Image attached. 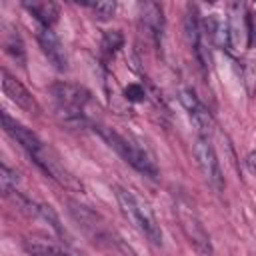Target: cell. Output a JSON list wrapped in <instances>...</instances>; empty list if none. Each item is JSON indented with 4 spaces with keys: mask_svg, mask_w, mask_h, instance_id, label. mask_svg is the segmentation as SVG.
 <instances>
[{
    "mask_svg": "<svg viewBox=\"0 0 256 256\" xmlns=\"http://www.w3.org/2000/svg\"><path fill=\"white\" fill-rule=\"evenodd\" d=\"M116 200L118 206L122 210V214L156 246L162 244V230L160 224L156 220V216L152 214V210L148 208L146 202H142L136 194H132L126 188H116Z\"/></svg>",
    "mask_w": 256,
    "mask_h": 256,
    "instance_id": "obj_1",
    "label": "cell"
},
{
    "mask_svg": "<svg viewBox=\"0 0 256 256\" xmlns=\"http://www.w3.org/2000/svg\"><path fill=\"white\" fill-rule=\"evenodd\" d=\"M94 128L100 132V136H102L130 166H134L138 172H142V174H146V176H150V178H156V176H158V166H156L154 158H152L144 148H140V146L134 144L132 140H128V138H124V136H120V134H116L114 130H110V128H106V126H94Z\"/></svg>",
    "mask_w": 256,
    "mask_h": 256,
    "instance_id": "obj_2",
    "label": "cell"
},
{
    "mask_svg": "<svg viewBox=\"0 0 256 256\" xmlns=\"http://www.w3.org/2000/svg\"><path fill=\"white\" fill-rule=\"evenodd\" d=\"M194 158H196V164H198V168H200L202 178L206 180V184L216 194H222L224 192V176H222V168H220L218 156L214 152V146L210 144L208 138H204V136L196 138Z\"/></svg>",
    "mask_w": 256,
    "mask_h": 256,
    "instance_id": "obj_3",
    "label": "cell"
},
{
    "mask_svg": "<svg viewBox=\"0 0 256 256\" xmlns=\"http://www.w3.org/2000/svg\"><path fill=\"white\" fill-rule=\"evenodd\" d=\"M176 214H178V222H180V228L182 232L186 234L188 242L204 256H210L212 254V244H210V238H208V232L204 230L202 222L198 220L196 212L184 204V202H176Z\"/></svg>",
    "mask_w": 256,
    "mask_h": 256,
    "instance_id": "obj_4",
    "label": "cell"
},
{
    "mask_svg": "<svg viewBox=\"0 0 256 256\" xmlns=\"http://www.w3.org/2000/svg\"><path fill=\"white\" fill-rule=\"evenodd\" d=\"M50 90H52L54 98L58 100L60 108H62L70 118H72V116H74L76 120L82 118V108H84V104L90 102V92H88L84 86L74 84V82H56Z\"/></svg>",
    "mask_w": 256,
    "mask_h": 256,
    "instance_id": "obj_5",
    "label": "cell"
},
{
    "mask_svg": "<svg viewBox=\"0 0 256 256\" xmlns=\"http://www.w3.org/2000/svg\"><path fill=\"white\" fill-rule=\"evenodd\" d=\"M2 90H4V94H6L16 106H20L22 110H26V112H30V114L40 112V106H38L36 98H34V96L28 92V88H26L20 80H16L8 70H2Z\"/></svg>",
    "mask_w": 256,
    "mask_h": 256,
    "instance_id": "obj_6",
    "label": "cell"
},
{
    "mask_svg": "<svg viewBox=\"0 0 256 256\" xmlns=\"http://www.w3.org/2000/svg\"><path fill=\"white\" fill-rule=\"evenodd\" d=\"M38 44L44 52V56L48 58V62L58 70V72H64L68 68V58H66V52H64V46L60 42V38L52 32V28H40L38 34Z\"/></svg>",
    "mask_w": 256,
    "mask_h": 256,
    "instance_id": "obj_7",
    "label": "cell"
},
{
    "mask_svg": "<svg viewBox=\"0 0 256 256\" xmlns=\"http://www.w3.org/2000/svg\"><path fill=\"white\" fill-rule=\"evenodd\" d=\"M32 160L50 176V178H54L58 184H62V186H66V188H80V184L74 180V176L58 162V158L44 146L40 152H36L34 156H32Z\"/></svg>",
    "mask_w": 256,
    "mask_h": 256,
    "instance_id": "obj_8",
    "label": "cell"
},
{
    "mask_svg": "<svg viewBox=\"0 0 256 256\" xmlns=\"http://www.w3.org/2000/svg\"><path fill=\"white\" fill-rule=\"evenodd\" d=\"M2 124H4V130H6L30 156H34L36 152H40V150L44 148V142H42L30 128H26V126H22L20 122H16L8 112H2Z\"/></svg>",
    "mask_w": 256,
    "mask_h": 256,
    "instance_id": "obj_9",
    "label": "cell"
},
{
    "mask_svg": "<svg viewBox=\"0 0 256 256\" xmlns=\"http://www.w3.org/2000/svg\"><path fill=\"white\" fill-rule=\"evenodd\" d=\"M22 246L30 256H88V254L78 252L70 246L50 242V240H42V238H26L22 242Z\"/></svg>",
    "mask_w": 256,
    "mask_h": 256,
    "instance_id": "obj_10",
    "label": "cell"
},
{
    "mask_svg": "<svg viewBox=\"0 0 256 256\" xmlns=\"http://www.w3.org/2000/svg\"><path fill=\"white\" fill-rule=\"evenodd\" d=\"M180 102L188 110V114H190L192 122L198 126V130L208 132L210 130V124H212V118H210V112L204 108V104L196 98V94L192 90H182L180 92Z\"/></svg>",
    "mask_w": 256,
    "mask_h": 256,
    "instance_id": "obj_11",
    "label": "cell"
},
{
    "mask_svg": "<svg viewBox=\"0 0 256 256\" xmlns=\"http://www.w3.org/2000/svg\"><path fill=\"white\" fill-rule=\"evenodd\" d=\"M204 34L220 48H230V32H228V20H224L220 14H210L204 20L202 26Z\"/></svg>",
    "mask_w": 256,
    "mask_h": 256,
    "instance_id": "obj_12",
    "label": "cell"
},
{
    "mask_svg": "<svg viewBox=\"0 0 256 256\" xmlns=\"http://www.w3.org/2000/svg\"><path fill=\"white\" fill-rule=\"evenodd\" d=\"M24 8L44 26V28H50L56 20H58V6L54 2H48V0H32V2H24Z\"/></svg>",
    "mask_w": 256,
    "mask_h": 256,
    "instance_id": "obj_13",
    "label": "cell"
},
{
    "mask_svg": "<svg viewBox=\"0 0 256 256\" xmlns=\"http://www.w3.org/2000/svg\"><path fill=\"white\" fill-rule=\"evenodd\" d=\"M228 32H230V48H244L246 46V18L240 12V6H232V14L228 18Z\"/></svg>",
    "mask_w": 256,
    "mask_h": 256,
    "instance_id": "obj_14",
    "label": "cell"
},
{
    "mask_svg": "<svg viewBox=\"0 0 256 256\" xmlns=\"http://www.w3.org/2000/svg\"><path fill=\"white\" fill-rule=\"evenodd\" d=\"M184 30H186V38H188V44L192 46V50L198 54L200 58V50H202V26L198 22V16H196V8L194 6H188V14H186V22H184Z\"/></svg>",
    "mask_w": 256,
    "mask_h": 256,
    "instance_id": "obj_15",
    "label": "cell"
},
{
    "mask_svg": "<svg viewBox=\"0 0 256 256\" xmlns=\"http://www.w3.org/2000/svg\"><path fill=\"white\" fill-rule=\"evenodd\" d=\"M144 22H146V26L152 30V34L156 38L162 36V24H164V20H162V10H160L158 4H146L144 6Z\"/></svg>",
    "mask_w": 256,
    "mask_h": 256,
    "instance_id": "obj_16",
    "label": "cell"
},
{
    "mask_svg": "<svg viewBox=\"0 0 256 256\" xmlns=\"http://www.w3.org/2000/svg\"><path fill=\"white\" fill-rule=\"evenodd\" d=\"M16 184H18V174L8 168L6 164L0 166V186H2V194L8 198L12 192H16Z\"/></svg>",
    "mask_w": 256,
    "mask_h": 256,
    "instance_id": "obj_17",
    "label": "cell"
},
{
    "mask_svg": "<svg viewBox=\"0 0 256 256\" xmlns=\"http://www.w3.org/2000/svg\"><path fill=\"white\" fill-rule=\"evenodd\" d=\"M124 42V36L118 32V30H110V32H104V38H102V48L104 52L108 54H114Z\"/></svg>",
    "mask_w": 256,
    "mask_h": 256,
    "instance_id": "obj_18",
    "label": "cell"
},
{
    "mask_svg": "<svg viewBox=\"0 0 256 256\" xmlns=\"http://www.w3.org/2000/svg\"><path fill=\"white\" fill-rule=\"evenodd\" d=\"M4 46H6V52L12 54V58H14L16 62L24 64V44H22V40H20L18 34H12L10 40H6Z\"/></svg>",
    "mask_w": 256,
    "mask_h": 256,
    "instance_id": "obj_19",
    "label": "cell"
},
{
    "mask_svg": "<svg viewBox=\"0 0 256 256\" xmlns=\"http://www.w3.org/2000/svg\"><path fill=\"white\" fill-rule=\"evenodd\" d=\"M92 12H94V16L98 18V20H108V18H112L114 16V12H116V2L112 0H104V2H96V4H92Z\"/></svg>",
    "mask_w": 256,
    "mask_h": 256,
    "instance_id": "obj_20",
    "label": "cell"
},
{
    "mask_svg": "<svg viewBox=\"0 0 256 256\" xmlns=\"http://www.w3.org/2000/svg\"><path fill=\"white\" fill-rule=\"evenodd\" d=\"M124 94H126V98L132 100V102H140V100H144V88L138 86V84H130V86H126Z\"/></svg>",
    "mask_w": 256,
    "mask_h": 256,
    "instance_id": "obj_21",
    "label": "cell"
},
{
    "mask_svg": "<svg viewBox=\"0 0 256 256\" xmlns=\"http://www.w3.org/2000/svg\"><path fill=\"white\" fill-rule=\"evenodd\" d=\"M246 168L250 170V174L256 176V150H252V152L246 156Z\"/></svg>",
    "mask_w": 256,
    "mask_h": 256,
    "instance_id": "obj_22",
    "label": "cell"
},
{
    "mask_svg": "<svg viewBox=\"0 0 256 256\" xmlns=\"http://www.w3.org/2000/svg\"><path fill=\"white\" fill-rule=\"evenodd\" d=\"M254 42H256V36H254Z\"/></svg>",
    "mask_w": 256,
    "mask_h": 256,
    "instance_id": "obj_23",
    "label": "cell"
}]
</instances>
